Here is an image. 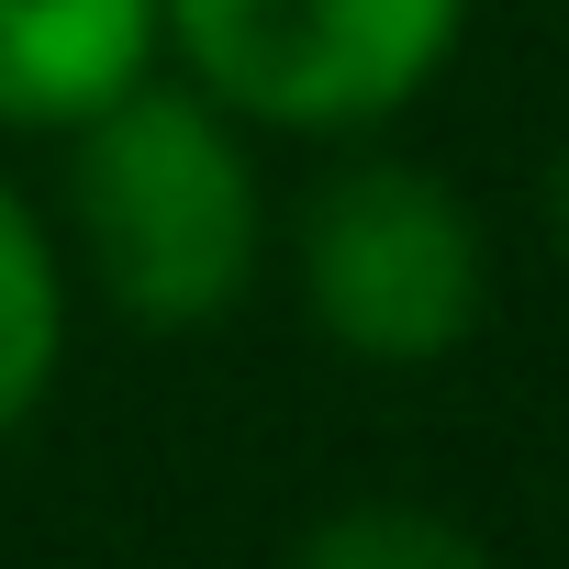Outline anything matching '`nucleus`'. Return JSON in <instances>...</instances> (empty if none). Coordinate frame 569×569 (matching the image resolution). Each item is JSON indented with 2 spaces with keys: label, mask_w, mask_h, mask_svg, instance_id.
Masks as SVG:
<instances>
[{
  "label": "nucleus",
  "mask_w": 569,
  "mask_h": 569,
  "mask_svg": "<svg viewBox=\"0 0 569 569\" xmlns=\"http://www.w3.org/2000/svg\"><path fill=\"white\" fill-rule=\"evenodd\" d=\"M68 246L134 336H212L268 257L246 123L212 90L146 68L123 101L68 123Z\"/></svg>",
  "instance_id": "nucleus-1"
},
{
  "label": "nucleus",
  "mask_w": 569,
  "mask_h": 569,
  "mask_svg": "<svg viewBox=\"0 0 569 569\" xmlns=\"http://www.w3.org/2000/svg\"><path fill=\"white\" fill-rule=\"evenodd\" d=\"M302 313L358 369H436L491 313V234L425 157H336L291 212Z\"/></svg>",
  "instance_id": "nucleus-2"
},
{
  "label": "nucleus",
  "mask_w": 569,
  "mask_h": 569,
  "mask_svg": "<svg viewBox=\"0 0 569 569\" xmlns=\"http://www.w3.org/2000/svg\"><path fill=\"white\" fill-rule=\"evenodd\" d=\"M157 34L246 134H380L458 68L469 0H157Z\"/></svg>",
  "instance_id": "nucleus-3"
},
{
  "label": "nucleus",
  "mask_w": 569,
  "mask_h": 569,
  "mask_svg": "<svg viewBox=\"0 0 569 569\" xmlns=\"http://www.w3.org/2000/svg\"><path fill=\"white\" fill-rule=\"evenodd\" d=\"M157 57V0H0V134H68Z\"/></svg>",
  "instance_id": "nucleus-4"
},
{
  "label": "nucleus",
  "mask_w": 569,
  "mask_h": 569,
  "mask_svg": "<svg viewBox=\"0 0 569 569\" xmlns=\"http://www.w3.org/2000/svg\"><path fill=\"white\" fill-rule=\"evenodd\" d=\"M57 358H68V257L34 223V201L0 179V447L46 413Z\"/></svg>",
  "instance_id": "nucleus-5"
},
{
  "label": "nucleus",
  "mask_w": 569,
  "mask_h": 569,
  "mask_svg": "<svg viewBox=\"0 0 569 569\" xmlns=\"http://www.w3.org/2000/svg\"><path fill=\"white\" fill-rule=\"evenodd\" d=\"M291 569H502L458 513L436 502H402V491H369V502H336L302 525Z\"/></svg>",
  "instance_id": "nucleus-6"
},
{
  "label": "nucleus",
  "mask_w": 569,
  "mask_h": 569,
  "mask_svg": "<svg viewBox=\"0 0 569 569\" xmlns=\"http://www.w3.org/2000/svg\"><path fill=\"white\" fill-rule=\"evenodd\" d=\"M536 201H547V246H558V257H569V146H558V157H547V190H536Z\"/></svg>",
  "instance_id": "nucleus-7"
}]
</instances>
